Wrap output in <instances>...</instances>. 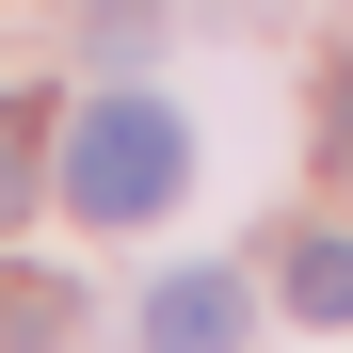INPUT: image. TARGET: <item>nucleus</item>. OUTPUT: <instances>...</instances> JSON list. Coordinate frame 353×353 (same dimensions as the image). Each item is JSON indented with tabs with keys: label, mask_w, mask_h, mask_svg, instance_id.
<instances>
[{
	"label": "nucleus",
	"mask_w": 353,
	"mask_h": 353,
	"mask_svg": "<svg viewBox=\"0 0 353 353\" xmlns=\"http://www.w3.org/2000/svg\"><path fill=\"white\" fill-rule=\"evenodd\" d=\"M176 176H193V129H176L161 97H97L81 129H65V193H81L97 225H145Z\"/></svg>",
	"instance_id": "nucleus-1"
},
{
	"label": "nucleus",
	"mask_w": 353,
	"mask_h": 353,
	"mask_svg": "<svg viewBox=\"0 0 353 353\" xmlns=\"http://www.w3.org/2000/svg\"><path fill=\"white\" fill-rule=\"evenodd\" d=\"M145 353H241V289L225 273H161L145 289Z\"/></svg>",
	"instance_id": "nucleus-2"
},
{
	"label": "nucleus",
	"mask_w": 353,
	"mask_h": 353,
	"mask_svg": "<svg viewBox=\"0 0 353 353\" xmlns=\"http://www.w3.org/2000/svg\"><path fill=\"white\" fill-rule=\"evenodd\" d=\"M289 321H353V241H337V225H305V241H289Z\"/></svg>",
	"instance_id": "nucleus-3"
},
{
	"label": "nucleus",
	"mask_w": 353,
	"mask_h": 353,
	"mask_svg": "<svg viewBox=\"0 0 353 353\" xmlns=\"http://www.w3.org/2000/svg\"><path fill=\"white\" fill-rule=\"evenodd\" d=\"M48 193V129H32V97H0V225H17Z\"/></svg>",
	"instance_id": "nucleus-4"
},
{
	"label": "nucleus",
	"mask_w": 353,
	"mask_h": 353,
	"mask_svg": "<svg viewBox=\"0 0 353 353\" xmlns=\"http://www.w3.org/2000/svg\"><path fill=\"white\" fill-rule=\"evenodd\" d=\"M65 337V289H0V353H48Z\"/></svg>",
	"instance_id": "nucleus-5"
},
{
	"label": "nucleus",
	"mask_w": 353,
	"mask_h": 353,
	"mask_svg": "<svg viewBox=\"0 0 353 353\" xmlns=\"http://www.w3.org/2000/svg\"><path fill=\"white\" fill-rule=\"evenodd\" d=\"M337 145H353V81H337Z\"/></svg>",
	"instance_id": "nucleus-6"
}]
</instances>
